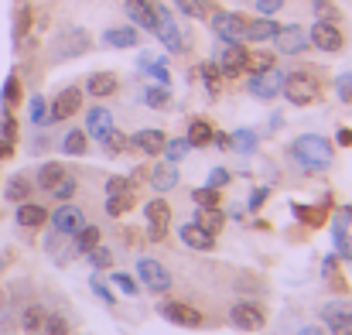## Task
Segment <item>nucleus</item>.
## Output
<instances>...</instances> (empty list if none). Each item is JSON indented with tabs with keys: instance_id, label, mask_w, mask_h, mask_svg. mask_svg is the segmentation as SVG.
<instances>
[{
	"instance_id": "obj_1",
	"label": "nucleus",
	"mask_w": 352,
	"mask_h": 335,
	"mask_svg": "<svg viewBox=\"0 0 352 335\" xmlns=\"http://www.w3.org/2000/svg\"><path fill=\"white\" fill-rule=\"evenodd\" d=\"M287 154H291V161H294L298 168H305V171H329L332 161H336V147H332L325 137H318V133H301V137L287 147Z\"/></svg>"
},
{
	"instance_id": "obj_2",
	"label": "nucleus",
	"mask_w": 352,
	"mask_h": 335,
	"mask_svg": "<svg viewBox=\"0 0 352 335\" xmlns=\"http://www.w3.org/2000/svg\"><path fill=\"white\" fill-rule=\"evenodd\" d=\"M280 93L287 96V103L294 107H311L322 100V83L311 72H284V86Z\"/></svg>"
},
{
	"instance_id": "obj_3",
	"label": "nucleus",
	"mask_w": 352,
	"mask_h": 335,
	"mask_svg": "<svg viewBox=\"0 0 352 335\" xmlns=\"http://www.w3.org/2000/svg\"><path fill=\"white\" fill-rule=\"evenodd\" d=\"M151 34H157V41L168 48V52H185V34H182V28H178V21L171 17V10L168 7H161V3H154V31Z\"/></svg>"
},
{
	"instance_id": "obj_4",
	"label": "nucleus",
	"mask_w": 352,
	"mask_h": 335,
	"mask_svg": "<svg viewBox=\"0 0 352 335\" xmlns=\"http://www.w3.org/2000/svg\"><path fill=\"white\" fill-rule=\"evenodd\" d=\"M93 48V38L86 34V28H65L58 38H55V45H52V58L55 62H62V58H79V55H86Z\"/></svg>"
},
{
	"instance_id": "obj_5",
	"label": "nucleus",
	"mask_w": 352,
	"mask_h": 335,
	"mask_svg": "<svg viewBox=\"0 0 352 335\" xmlns=\"http://www.w3.org/2000/svg\"><path fill=\"white\" fill-rule=\"evenodd\" d=\"M137 281H140L151 294H168V291H171V274H168V267H164L161 260H154V257L137 260Z\"/></svg>"
},
{
	"instance_id": "obj_6",
	"label": "nucleus",
	"mask_w": 352,
	"mask_h": 335,
	"mask_svg": "<svg viewBox=\"0 0 352 335\" xmlns=\"http://www.w3.org/2000/svg\"><path fill=\"white\" fill-rule=\"evenodd\" d=\"M308 45H315V48L336 55V52L346 48V34H342V28L332 24V21H315L311 31H308Z\"/></svg>"
},
{
	"instance_id": "obj_7",
	"label": "nucleus",
	"mask_w": 352,
	"mask_h": 335,
	"mask_svg": "<svg viewBox=\"0 0 352 335\" xmlns=\"http://www.w3.org/2000/svg\"><path fill=\"white\" fill-rule=\"evenodd\" d=\"M144 219H147V239L151 243H164L168 226H171V206L164 199H151L144 206Z\"/></svg>"
},
{
	"instance_id": "obj_8",
	"label": "nucleus",
	"mask_w": 352,
	"mask_h": 335,
	"mask_svg": "<svg viewBox=\"0 0 352 335\" xmlns=\"http://www.w3.org/2000/svg\"><path fill=\"white\" fill-rule=\"evenodd\" d=\"M280 86H284V72H280L277 65H274V69H267V72L250 76V83H246L250 96H253V100H263V103L277 100V96H280Z\"/></svg>"
},
{
	"instance_id": "obj_9",
	"label": "nucleus",
	"mask_w": 352,
	"mask_h": 335,
	"mask_svg": "<svg viewBox=\"0 0 352 335\" xmlns=\"http://www.w3.org/2000/svg\"><path fill=\"white\" fill-rule=\"evenodd\" d=\"M209 24H212V31H216V38H219L223 45L243 41V24H246L243 14H233V10H212Z\"/></svg>"
},
{
	"instance_id": "obj_10",
	"label": "nucleus",
	"mask_w": 352,
	"mask_h": 335,
	"mask_svg": "<svg viewBox=\"0 0 352 335\" xmlns=\"http://www.w3.org/2000/svg\"><path fill=\"white\" fill-rule=\"evenodd\" d=\"M79 110H82V89H79V86H65V89L48 103V120H52V123H62V120H72Z\"/></svg>"
},
{
	"instance_id": "obj_11",
	"label": "nucleus",
	"mask_w": 352,
	"mask_h": 335,
	"mask_svg": "<svg viewBox=\"0 0 352 335\" xmlns=\"http://www.w3.org/2000/svg\"><path fill=\"white\" fill-rule=\"evenodd\" d=\"M161 315L171 322V325H182V329H202L206 325V315L185 301H164L161 305Z\"/></svg>"
},
{
	"instance_id": "obj_12",
	"label": "nucleus",
	"mask_w": 352,
	"mask_h": 335,
	"mask_svg": "<svg viewBox=\"0 0 352 335\" xmlns=\"http://www.w3.org/2000/svg\"><path fill=\"white\" fill-rule=\"evenodd\" d=\"M48 219L55 226V233H62V236H76L82 226H86V213L76 206V202H62L55 213H48Z\"/></svg>"
},
{
	"instance_id": "obj_13",
	"label": "nucleus",
	"mask_w": 352,
	"mask_h": 335,
	"mask_svg": "<svg viewBox=\"0 0 352 335\" xmlns=\"http://www.w3.org/2000/svg\"><path fill=\"white\" fill-rule=\"evenodd\" d=\"M263 322H267V315L256 305H250V301H239V305L230 308V325L236 332H260Z\"/></svg>"
},
{
	"instance_id": "obj_14",
	"label": "nucleus",
	"mask_w": 352,
	"mask_h": 335,
	"mask_svg": "<svg viewBox=\"0 0 352 335\" xmlns=\"http://www.w3.org/2000/svg\"><path fill=\"white\" fill-rule=\"evenodd\" d=\"M246 48H243V41H233V45H226L223 52H219V72H223V79H236V76H243L246 72Z\"/></svg>"
},
{
	"instance_id": "obj_15",
	"label": "nucleus",
	"mask_w": 352,
	"mask_h": 335,
	"mask_svg": "<svg viewBox=\"0 0 352 335\" xmlns=\"http://www.w3.org/2000/svg\"><path fill=\"white\" fill-rule=\"evenodd\" d=\"M274 41H277V52H280V55H301V52L308 48V34H305V28H298V24L277 28Z\"/></svg>"
},
{
	"instance_id": "obj_16",
	"label": "nucleus",
	"mask_w": 352,
	"mask_h": 335,
	"mask_svg": "<svg viewBox=\"0 0 352 335\" xmlns=\"http://www.w3.org/2000/svg\"><path fill=\"white\" fill-rule=\"evenodd\" d=\"M322 318H325V325H329L332 335H352V308H346V305H339V301L325 305Z\"/></svg>"
},
{
	"instance_id": "obj_17",
	"label": "nucleus",
	"mask_w": 352,
	"mask_h": 335,
	"mask_svg": "<svg viewBox=\"0 0 352 335\" xmlns=\"http://www.w3.org/2000/svg\"><path fill=\"white\" fill-rule=\"evenodd\" d=\"M178 236H182L185 246H192V250H199V253H209V250L216 246V236H212L209 229H202L199 223H185L178 229Z\"/></svg>"
},
{
	"instance_id": "obj_18",
	"label": "nucleus",
	"mask_w": 352,
	"mask_h": 335,
	"mask_svg": "<svg viewBox=\"0 0 352 335\" xmlns=\"http://www.w3.org/2000/svg\"><path fill=\"white\" fill-rule=\"evenodd\" d=\"M164 140H168V137H164V130L144 127V130H137V133H133V140H130V144H133L140 154H147V158H157V154L164 151Z\"/></svg>"
},
{
	"instance_id": "obj_19",
	"label": "nucleus",
	"mask_w": 352,
	"mask_h": 335,
	"mask_svg": "<svg viewBox=\"0 0 352 335\" xmlns=\"http://www.w3.org/2000/svg\"><path fill=\"white\" fill-rule=\"evenodd\" d=\"M123 10L137 28L154 31V0H123Z\"/></svg>"
},
{
	"instance_id": "obj_20",
	"label": "nucleus",
	"mask_w": 352,
	"mask_h": 335,
	"mask_svg": "<svg viewBox=\"0 0 352 335\" xmlns=\"http://www.w3.org/2000/svg\"><path fill=\"white\" fill-rule=\"evenodd\" d=\"M277 28H280V24H274L270 17L260 14V17H253V21L243 24V41H274Z\"/></svg>"
},
{
	"instance_id": "obj_21",
	"label": "nucleus",
	"mask_w": 352,
	"mask_h": 335,
	"mask_svg": "<svg viewBox=\"0 0 352 335\" xmlns=\"http://www.w3.org/2000/svg\"><path fill=\"white\" fill-rule=\"evenodd\" d=\"M117 89H120V83L113 72H93V76L86 79V93H89L93 100H107V96H113Z\"/></svg>"
},
{
	"instance_id": "obj_22",
	"label": "nucleus",
	"mask_w": 352,
	"mask_h": 335,
	"mask_svg": "<svg viewBox=\"0 0 352 335\" xmlns=\"http://www.w3.org/2000/svg\"><path fill=\"white\" fill-rule=\"evenodd\" d=\"M14 219H17L21 229H38V226H45L48 213H45V206H38V202H17Z\"/></svg>"
},
{
	"instance_id": "obj_23",
	"label": "nucleus",
	"mask_w": 352,
	"mask_h": 335,
	"mask_svg": "<svg viewBox=\"0 0 352 335\" xmlns=\"http://www.w3.org/2000/svg\"><path fill=\"white\" fill-rule=\"evenodd\" d=\"M212 137H216V127H212L209 120H202V116H195V120H188V130H185V140H188L192 147H209V144H212Z\"/></svg>"
},
{
	"instance_id": "obj_24",
	"label": "nucleus",
	"mask_w": 352,
	"mask_h": 335,
	"mask_svg": "<svg viewBox=\"0 0 352 335\" xmlns=\"http://www.w3.org/2000/svg\"><path fill=\"white\" fill-rule=\"evenodd\" d=\"M113 127V113L107 110V107H93V110L86 113V137H96V140H103V133Z\"/></svg>"
},
{
	"instance_id": "obj_25",
	"label": "nucleus",
	"mask_w": 352,
	"mask_h": 335,
	"mask_svg": "<svg viewBox=\"0 0 352 335\" xmlns=\"http://www.w3.org/2000/svg\"><path fill=\"white\" fill-rule=\"evenodd\" d=\"M103 41H107L110 48H137L140 34H137V28L120 24V28H107V31H103Z\"/></svg>"
},
{
	"instance_id": "obj_26",
	"label": "nucleus",
	"mask_w": 352,
	"mask_h": 335,
	"mask_svg": "<svg viewBox=\"0 0 352 335\" xmlns=\"http://www.w3.org/2000/svg\"><path fill=\"white\" fill-rule=\"evenodd\" d=\"M151 185H154L157 192H171V188L178 185V168H175L171 161L154 164V168H151Z\"/></svg>"
},
{
	"instance_id": "obj_27",
	"label": "nucleus",
	"mask_w": 352,
	"mask_h": 335,
	"mask_svg": "<svg viewBox=\"0 0 352 335\" xmlns=\"http://www.w3.org/2000/svg\"><path fill=\"white\" fill-rule=\"evenodd\" d=\"M291 213H294V219L298 223H305L308 229H318V226L329 223V213H325V206H291Z\"/></svg>"
},
{
	"instance_id": "obj_28",
	"label": "nucleus",
	"mask_w": 352,
	"mask_h": 335,
	"mask_svg": "<svg viewBox=\"0 0 352 335\" xmlns=\"http://www.w3.org/2000/svg\"><path fill=\"white\" fill-rule=\"evenodd\" d=\"M69 175V168L62 164V161H48V164H41L38 168V188H45V192H52L62 178Z\"/></svg>"
},
{
	"instance_id": "obj_29",
	"label": "nucleus",
	"mask_w": 352,
	"mask_h": 335,
	"mask_svg": "<svg viewBox=\"0 0 352 335\" xmlns=\"http://www.w3.org/2000/svg\"><path fill=\"white\" fill-rule=\"evenodd\" d=\"M256 144H260V137L250 127H239V130H233V137H230V147H233L236 154H243V158H250L256 151Z\"/></svg>"
},
{
	"instance_id": "obj_30",
	"label": "nucleus",
	"mask_w": 352,
	"mask_h": 335,
	"mask_svg": "<svg viewBox=\"0 0 352 335\" xmlns=\"http://www.w3.org/2000/svg\"><path fill=\"white\" fill-rule=\"evenodd\" d=\"M195 223L202 226V229H209L212 236L223 229V223H226V216L219 213V206H199V213H195Z\"/></svg>"
},
{
	"instance_id": "obj_31",
	"label": "nucleus",
	"mask_w": 352,
	"mask_h": 335,
	"mask_svg": "<svg viewBox=\"0 0 352 335\" xmlns=\"http://www.w3.org/2000/svg\"><path fill=\"white\" fill-rule=\"evenodd\" d=\"M133 202H137L133 188H130V192H117V195H107V213H110L113 219H123V216L133 209Z\"/></svg>"
},
{
	"instance_id": "obj_32",
	"label": "nucleus",
	"mask_w": 352,
	"mask_h": 335,
	"mask_svg": "<svg viewBox=\"0 0 352 335\" xmlns=\"http://www.w3.org/2000/svg\"><path fill=\"white\" fill-rule=\"evenodd\" d=\"M31 188H34V185H31L24 175H14V178L7 182V188H3V199H7V202H14V206H17V202H28Z\"/></svg>"
},
{
	"instance_id": "obj_33",
	"label": "nucleus",
	"mask_w": 352,
	"mask_h": 335,
	"mask_svg": "<svg viewBox=\"0 0 352 335\" xmlns=\"http://www.w3.org/2000/svg\"><path fill=\"white\" fill-rule=\"evenodd\" d=\"M199 76H202V86L209 89V96H219V89H223V72H219V65H216V62H202V65H199Z\"/></svg>"
},
{
	"instance_id": "obj_34",
	"label": "nucleus",
	"mask_w": 352,
	"mask_h": 335,
	"mask_svg": "<svg viewBox=\"0 0 352 335\" xmlns=\"http://www.w3.org/2000/svg\"><path fill=\"white\" fill-rule=\"evenodd\" d=\"M86 147H89L86 130H69V133L62 137V151H65L69 158H82V154H86Z\"/></svg>"
},
{
	"instance_id": "obj_35",
	"label": "nucleus",
	"mask_w": 352,
	"mask_h": 335,
	"mask_svg": "<svg viewBox=\"0 0 352 335\" xmlns=\"http://www.w3.org/2000/svg\"><path fill=\"white\" fill-rule=\"evenodd\" d=\"M45 318H48L45 305H28V308L21 312V329H24V332H38V329H45Z\"/></svg>"
},
{
	"instance_id": "obj_36",
	"label": "nucleus",
	"mask_w": 352,
	"mask_h": 335,
	"mask_svg": "<svg viewBox=\"0 0 352 335\" xmlns=\"http://www.w3.org/2000/svg\"><path fill=\"white\" fill-rule=\"evenodd\" d=\"M274 65H277V55H274V52H267V48H263V52H250V55H246V72H250V76L267 72V69H274Z\"/></svg>"
},
{
	"instance_id": "obj_37",
	"label": "nucleus",
	"mask_w": 352,
	"mask_h": 335,
	"mask_svg": "<svg viewBox=\"0 0 352 335\" xmlns=\"http://www.w3.org/2000/svg\"><path fill=\"white\" fill-rule=\"evenodd\" d=\"M100 144H103V151H107L110 158H117V154H123V151L130 147L126 133H123V130H117V127H110V130L103 133V140H100Z\"/></svg>"
},
{
	"instance_id": "obj_38",
	"label": "nucleus",
	"mask_w": 352,
	"mask_h": 335,
	"mask_svg": "<svg viewBox=\"0 0 352 335\" xmlns=\"http://www.w3.org/2000/svg\"><path fill=\"white\" fill-rule=\"evenodd\" d=\"M21 96H24V89H21V79H17V72H10V76H7V83H3V93H0V100H3V110H14V107L21 103Z\"/></svg>"
},
{
	"instance_id": "obj_39",
	"label": "nucleus",
	"mask_w": 352,
	"mask_h": 335,
	"mask_svg": "<svg viewBox=\"0 0 352 335\" xmlns=\"http://www.w3.org/2000/svg\"><path fill=\"white\" fill-rule=\"evenodd\" d=\"M100 239H103L100 226H82V229L76 233V253H89L93 246H100Z\"/></svg>"
},
{
	"instance_id": "obj_40",
	"label": "nucleus",
	"mask_w": 352,
	"mask_h": 335,
	"mask_svg": "<svg viewBox=\"0 0 352 335\" xmlns=\"http://www.w3.org/2000/svg\"><path fill=\"white\" fill-rule=\"evenodd\" d=\"M188 151H192V144L185 140V137H175V140H164V158L171 161V164H178V161H185L188 158Z\"/></svg>"
},
{
	"instance_id": "obj_41",
	"label": "nucleus",
	"mask_w": 352,
	"mask_h": 335,
	"mask_svg": "<svg viewBox=\"0 0 352 335\" xmlns=\"http://www.w3.org/2000/svg\"><path fill=\"white\" fill-rule=\"evenodd\" d=\"M144 103H147V107H154V110H164V107L171 103L168 86H161V83H157V86H147V89H144Z\"/></svg>"
},
{
	"instance_id": "obj_42",
	"label": "nucleus",
	"mask_w": 352,
	"mask_h": 335,
	"mask_svg": "<svg viewBox=\"0 0 352 335\" xmlns=\"http://www.w3.org/2000/svg\"><path fill=\"white\" fill-rule=\"evenodd\" d=\"M311 10H315L318 21H332V24L342 21V14H339V7H336L332 0H311Z\"/></svg>"
},
{
	"instance_id": "obj_43",
	"label": "nucleus",
	"mask_w": 352,
	"mask_h": 335,
	"mask_svg": "<svg viewBox=\"0 0 352 335\" xmlns=\"http://www.w3.org/2000/svg\"><path fill=\"white\" fill-rule=\"evenodd\" d=\"M76 192H79V182L65 175V178L52 188V199H58V202H72V199H76Z\"/></svg>"
},
{
	"instance_id": "obj_44",
	"label": "nucleus",
	"mask_w": 352,
	"mask_h": 335,
	"mask_svg": "<svg viewBox=\"0 0 352 335\" xmlns=\"http://www.w3.org/2000/svg\"><path fill=\"white\" fill-rule=\"evenodd\" d=\"M28 110H31V123H34V127H48V123H52V120H48V100H45V96H31V107H28Z\"/></svg>"
},
{
	"instance_id": "obj_45",
	"label": "nucleus",
	"mask_w": 352,
	"mask_h": 335,
	"mask_svg": "<svg viewBox=\"0 0 352 335\" xmlns=\"http://www.w3.org/2000/svg\"><path fill=\"white\" fill-rule=\"evenodd\" d=\"M192 202H195V206H219V188L202 185V188H195V192H192Z\"/></svg>"
},
{
	"instance_id": "obj_46",
	"label": "nucleus",
	"mask_w": 352,
	"mask_h": 335,
	"mask_svg": "<svg viewBox=\"0 0 352 335\" xmlns=\"http://www.w3.org/2000/svg\"><path fill=\"white\" fill-rule=\"evenodd\" d=\"M0 137H3V140H17V120H14L10 110L0 113Z\"/></svg>"
},
{
	"instance_id": "obj_47",
	"label": "nucleus",
	"mask_w": 352,
	"mask_h": 335,
	"mask_svg": "<svg viewBox=\"0 0 352 335\" xmlns=\"http://www.w3.org/2000/svg\"><path fill=\"white\" fill-rule=\"evenodd\" d=\"M45 332L48 335H69L72 332V325H69L62 315H48V318H45Z\"/></svg>"
},
{
	"instance_id": "obj_48",
	"label": "nucleus",
	"mask_w": 352,
	"mask_h": 335,
	"mask_svg": "<svg viewBox=\"0 0 352 335\" xmlns=\"http://www.w3.org/2000/svg\"><path fill=\"white\" fill-rule=\"evenodd\" d=\"M113 284H117L126 298H133V294H137V277H130V274H123V270L113 274Z\"/></svg>"
},
{
	"instance_id": "obj_49",
	"label": "nucleus",
	"mask_w": 352,
	"mask_h": 335,
	"mask_svg": "<svg viewBox=\"0 0 352 335\" xmlns=\"http://www.w3.org/2000/svg\"><path fill=\"white\" fill-rule=\"evenodd\" d=\"M89 257H93V267H100V270H107V267L113 263V253H110L107 246H93Z\"/></svg>"
},
{
	"instance_id": "obj_50",
	"label": "nucleus",
	"mask_w": 352,
	"mask_h": 335,
	"mask_svg": "<svg viewBox=\"0 0 352 335\" xmlns=\"http://www.w3.org/2000/svg\"><path fill=\"white\" fill-rule=\"evenodd\" d=\"M336 89H339V100L342 103H352V72H342L336 79Z\"/></svg>"
},
{
	"instance_id": "obj_51",
	"label": "nucleus",
	"mask_w": 352,
	"mask_h": 335,
	"mask_svg": "<svg viewBox=\"0 0 352 335\" xmlns=\"http://www.w3.org/2000/svg\"><path fill=\"white\" fill-rule=\"evenodd\" d=\"M31 28V7H21L17 10V24H14V38H24Z\"/></svg>"
},
{
	"instance_id": "obj_52",
	"label": "nucleus",
	"mask_w": 352,
	"mask_h": 335,
	"mask_svg": "<svg viewBox=\"0 0 352 335\" xmlns=\"http://www.w3.org/2000/svg\"><path fill=\"white\" fill-rule=\"evenodd\" d=\"M178 7H182V14H188V17H206V3L202 0H175Z\"/></svg>"
},
{
	"instance_id": "obj_53",
	"label": "nucleus",
	"mask_w": 352,
	"mask_h": 335,
	"mask_svg": "<svg viewBox=\"0 0 352 335\" xmlns=\"http://www.w3.org/2000/svg\"><path fill=\"white\" fill-rule=\"evenodd\" d=\"M336 250L349 260L352 257V243H349V236H346V229H342V223H336Z\"/></svg>"
},
{
	"instance_id": "obj_54",
	"label": "nucleus",
	"mask_w": 352,
	"mask_h": 335,
	"mask_svg": "<svg viewBox=\"0 0 352 335\" xmlns=\"http://www.w3.org/2000/svg\"><path fill=\"white\" fill-rule=\"evenodd\" d=\"M206 185H212V188H219V192H223V188L230 185V171H226V168H212V171H209V182H206Z\"/></svg>"
},
{
	"instance_id": "obj_55",
	"label": "nucleus",
	"mask_w": 352,
	"mask_h": 335,
	"mask_svg": "<svg viewBox=\"0 0 352 335\" xmlns=\"http://www.w3.org/2000/svg\"><path fill=\"white\" fill-rule=\"evenodd\" d=\"M89 284H93V294H100L107 305H117V298H113V294H110V288L100 281V274H93V277H89Z\"/></svg>"
},
{
	"instance_id": "obj_56",
	"label": "nucleus",
	"mask_w": 352,
	"mask_h": 335,
	"mask_svg": "<svg viewBox=\"0 0 352 335\" xmlns=\"http://www.w3.org/2000/svg\"><path fill=\"white\" fill-rule=\"evenodd\" d=\"M267 199H270V188H267V185H256V188H253V195H250V213H256Z\"/></svg>"
},
{
	"instance_id": "obj_57",
	"label": "nucleus",
	"mask_w": 352,
	"mask_h": 335,
	"mask_svg": "<svg viewBox=\"0 0 352 335\" xmlns=\"http://www.w3.org/2000/svg\"><path fill=\"white\" fill-rule=\"evenodd\" d=\"M253 3H256V14H263V17H270L284 7V0H253Z\"/></svg>"
},
{
	"instance_id": "obj_58",
	"label": "nucleus",
	"mask_w": 352,
	"mask_h": 335,
	"mask_svg": "<svg viewBox=\"0 0 352 335\" xmlns=\"http://www.w3.org/2000/svg\"><path fill=\"white\" fill-rule=\"evenodd\" d=\"M130 188H133V185H130L126 178H120V175L107 182V195H117V192H130Z\"/></svg>"
},
{
	"instance_id": "obj_59",
	"label": "nucleus",
	"mask_w": 352,
	"mask_h": 335,
	"mask_svg": "<svg viewBox=\"0 0 352 335\" xmlns=\"http://www.w3.org/2000/svg\"><path fill=\"white\" fill-rule=\"evenodd\" d=\"M336 140H339L342 147H352V130H349V127H339V133H336Z\"/></svg>"
},
{
	"instance_id": "obj_60",
	"label": "nucleus",
	"mask_w": 352,
	"mask_h": 335,
	"mask_svg": "<svg viewBox=\"0 0 352 335\" xmlns=\"http://www.w3.org/2000/svg\"><path fill=\"white\" fill-rule=\"evenodd\" d=\"M7 158H14V140H3L0 137V161H7Z\"/></svg>"
},
{
	"instance_id": "obj_61",
	"label": "nucleus",
	"mask_w": 352,
	"mask_h": 335,
	"mask_svg": "<svg viewBox=\"0 0 352 335\" xmlns=\"http://www.w3.org/2000/svg\"><path fill=\"white\" fill-rule=\"evenodd\" d=\"M298 335H325V332H322L318 325H305V329H301V332H298Z\"/></svg>"
},
{
	"instance_id": "obj_62",
	"label": "nucleus",
	"mask_w": 352,
	"mask_h": 335,
	"mask_svg": "<svg viewBox=\"0 0 352 335\" xmlns=\"http://www.w3.org/2000/svg\"><path fill=\"white\" fill-rule=\"evenodd\" d=\"M212 144H219V147H230V137H226V133H216V137H212Z\"/></svg>"
},
{
	"instance_id": "obj_63",
	"label": "nucleus",
	"mask_w": 352,
	"mask_h": 335,
	"mask_svg": "<svg viewBox=\"0 0 352 335\" xmlns=\"http://www.w3.org/2000/svg\"><path fill=\"white\" fill-rule=\"evenodd\" d=\"M45 335H48V332H45Z\"/></svg>"
}]
</instances>
